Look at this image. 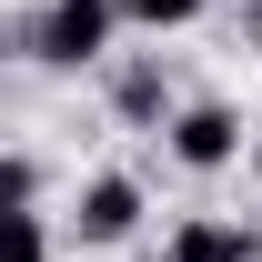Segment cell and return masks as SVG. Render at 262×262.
<instances>
[{
  "mask_svg": "<svg viewBox=\"0 0 262 262\" xmlns=\"http://www.w3.org/2000/svg\"><path fill=\"white\" fill-rule=\"evenodd\" d=\"M111 40H121V0H40L10 20V51L40 71H101Z\"/></svg>",
  "mask_w": 262,
  "mask_h": 262,
  "instance_id": "1",
  "label": "cell"
},
{
  "mask_svg": "<svg viewBox=\"0 0 262 262\" xmlns=\"http://www.w3.org/2000/svg\"><path fill=\"white\" fill-rule=\"evenodd\" d=\"M162 141H171V162H182V171H232L242 151H252V131H242L232 101H182Z\"/></svg>",
  "mask_w": 262,
  "mask_h": 262,
  "instance_id": "2",
  "label": "cell"
},
{
  "mask_svg": "<svg viewBox=\"0 0 262 262\" xmlns=\"http://www.w3.org/2000/svg\"><path fill=\"white\" fill-rule=\"evenodd\" d=\"M71 232H81V242H131V232H141V182H131V171H91V182H81V202H71Z\"/></svg>",
  "mask_w": 262,
  "mask_h": 262,
  "instance_id": "3",
  "label": "cell"
},
{
  "mask_svg": "<svg viewBox=\"0 0 262 262\" xmlns=\"http://www.w3.org/2000/svg\"><path fill=\"white\" fill-rule=\"evenodd\" d=\"M111 111H121L131 131H171V71L151 61V51H131V61H111Z\"/></svg>",
  "mask_w": 262,
  "mask_h": 262,
  "instance_id": "4",
  "label": "cell"
},
{
  "mask_svg": "<svg viewBox=\"0 0 262 262\" xmlns=\"http://www.w3.org/2000/svg\"><path fill=\"white\" fill-rule=\"evenodd\" d=\"M162 262H262V232L252 222H222V212H192V222H171Z\"/></svg>",
  "mask_w": 262,
  "mask_h": 262,
  "instance_id": "5",
  "label": "cell"
},
{
  "mask_svg": "<svg viewBox=\"0 0 262 262\" xmlns=\"http://www.w3.org/2000/svg\"><path fill=\"white\" fill-rule=\"evenodd\" d=\"M131 31H182V20H202V0H121Z\"/></svg>",
  "mask_w": 262,
  "mask_h": 262,
  "instance_id": "6",
  "label": "cell"
},
{
  "mask_svg": "<svg viewBox=\"0 0 262 262\" xmlns=\"http://www.w3.org/2000/svg\"><path fill=\"white\" fill-rule=\"evenodd\" d=\"M10 212H40V162L31 151H10Z\"/></svg>",
  "mask_w": 262,
  "mask_h": 262,
  "instance_id": "7",
  "label": "cell"
},
{
  "mask_svg": "<svg viewBox=\"0 0 262 262\" xmlns=\"http://www.w3.org/2000/svg\"><path fill=\"white\" fill-rule=\"evenodd\" d=\"M252 171H262V131H252Z\"/></svg>",
  "mask_w": 262,
  "mask_h": 262,
  "instance_id": "8",
  "label": "cell"
}]
</instances>
